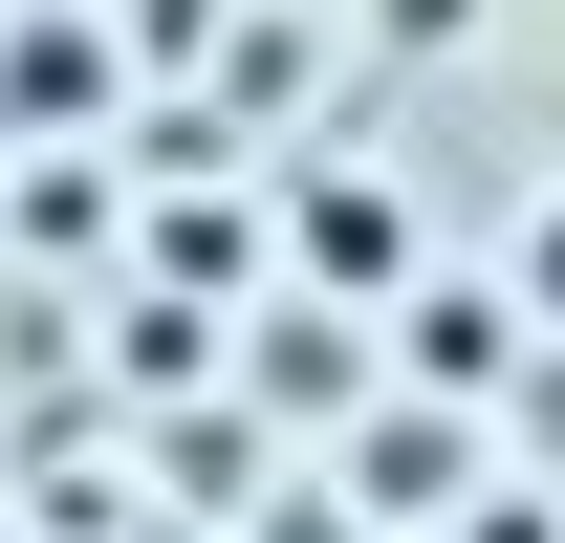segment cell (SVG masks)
<instances>
[{"instance_id": "obj_1", "label": "cell", "mask_w": 565, "mask_h": 543, "mask_svg": "<svg viewBox=\"0 0 565 543\" xmlns=\"http://www.w3.org/2000/svg\"><path fill=\"white\" fill-rule=\"evenodd\" d=\"M370 500H392V522H414V500H457V435H435V413H392V435H370Z\"/></svg>"}, {"instance_id": "obj_2", "label": "cell", "mask_w": 565, "mask_h": 543, "mask_svg": "<svg viewBox=\"0 0 565 543\" xmlns=\"http://www.w3.org/2000/svg\"><path fill=\"white\" fill-rule=\"evenodd\" d=\"M522 327H565V196L522 217Z\"/></svg>"}]
</instances>
